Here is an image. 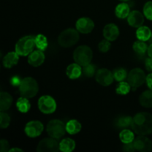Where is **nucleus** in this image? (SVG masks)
Segmentation results:
<instances>
[{"mask_svg": "<svg viewBox=\"0 0 152 152\" xmlns=\"http://www.w3.org/2000/svg\"><path fill=\"white\" fill-rule=\"evenodd\" d=\"M132 129L139 135H148L152 133V114L140 112L133 117Z\"/></svg>", "mask_w": 152, "mask_h": 152, "instance_id": "obj_1", "label": "nucleus"}, {"mask_svg": "<svg viewBox=\"0 0 152 152\" xmlns=\"http://www.w3.org/2000/svg\"><path fill=\"white\" fill-rule=\"evenodd\" d=\"M19 91L21 96L28 99L33 98L38 94V83L37 80L32 77H25L22 80L19 86Z\"/></svg>", "mask_w": 152, "mask_h": 152, "instance_id": "obj_2", "label": "nucleus"}, {"mask_svg": "<svg viewBox=\"0 0 152 152\" xmlns=\"http://www.w3.org/2000/svg\"><path fill=\"white\" fill-rule=\"evenodd\" d=\"M36 37L32 35L25 36L19 39L15 46V51L19 56H28L34 50L36 46Z\"/></svg>", "mask_w": 152, "mask_h": 152, "instance_id": "obj_3", "label": "nucleus"}, {"mask_svg": "<svg viewBox=\"0 0 152 152\" xmlns=\"http://www.w3.org/2000/svg\"><path fill=\"white\" fill-rule=\"evenodd\" d=\"M80 39V34L77 30L68 28L62 31L58 37V43L63 48H70L77 44Z\"/></svg>", "mask_w": 152, "mask_h": 152, "instance_id": "obj_4", "label": "nucleus"}, {"mask_svg": "<svg viewBox=\"0 0 152 152\" xmlns=\"http://www.w3.org/2000/svg\"><path fill=\"white\" fill-rule=\"evenodd\" d=\"M73 56L76 63L84 67L91 63L93 57V52L88 45H80L75 49Z\"/></svg>", "mask_w": 152, "mask_h": 152, "instance_id": "obj_5", "label": "nucleus"}, {"mask_svg": "<svg viewBox=\"0 0 152 152\" xmlns=\"http://www.w3.org/2000/svg\"><path fill=\"white\" fill-rule=\"evenodd\" d=\"M46 131L50 137L59 139L67 132L66 125L59 120H52L48 123Z\"/></svg>", "mask_w": 152, "mask_h": 152, "instance_id": "obj_6", "label": "nucleus"}, {"mask_svg": "<svg viewBox=\"0 0 152 152\" xmlns=\"http://www.w3.org/2000/svg\"><path fill=\"white\" fill-rule=\"evenodd\" d=\"M128 82L134 89L137 88L146 81V76L145 72L141 68H137L132 69L129 73L127 77Z\"/></svg>", "mask_w": 152, "mask_h": 152, "instance_id": "obj_7", "label": "nucleus"}, {"mask_svg": "<svg viewBox=\"0 0 152 152\" xmlns=\"http://www.w3.org/2000/svg\"><path fill=\"white\" fill-rule=\"evenodd\" d=\"M39 109L45 114H50L54 112L56 109V102L52 96L44 95L38 100Z\"/></svg>", "mask_w": 152, "mask_h": 152, "instance_id": "obj_8", "label": "nucleus"}, {"mask_svg": "<svg viewBox=\"0 0 152 152\" xmlns=\"http://www.w3.org/2000/svg\"><path fill=\"white\" fill-rule=\"evenodd\" d=\"M59 143L54 138H45L39 142L37 151L38 152H57Z\"/></svg>", "mask_w": 152, "mask_h": 152, "instance_id": "obj_9", "label": "nucleus"}, {"mask_svg": "<svg viewBox=\"0 0 152 152\" xmlns=\"http://www.w3.org/2000/svg\"><path fill=\"white\" fill-rule=\"evenodd\" d=\"M44 129L43 124L38 120H32L25 125V132L29 137L34 138L39 137Z\"/></svg>", "mask_w": 152, "mask_h": 152, "instance_id": "obj_10", "label": "nucleus"}, {"mask_svg": "<svg viewBox=\"0 0 152 152\" xmlns=\"http://www.w3.org/2000/svg\"><path fill=\"white\" fill-rule=\"evenodd\" d=\"M96 82L102 86H108L112 84L114 80V74L107 68H101L95 74Z\"/></svg>", "mask_w": 152, "mask_h": 152, "instance_id": "obj_11", "label": "nucleus"}, {"mask_svg": "<svg viewBox=\"0 0 152 152\" xmlns=\"http://www.w3.org/2000/svg\"><path fill=\"white\" fill-rule=\"evenodd\" d=\"M134 145L137 151L140 152H148L152 149V142L151 140L145 137V135H140L133 141Z\"/></svg>", "mask_w": 152, "mask_h": 152, "instance_id": "obj_12", "label": "nucleus"}, {"mask_svg": "<svg viewBox=\"0 0 152 152\" xmlns=\"http://www.w3.org/2000/svg\"><path fill=\"white\" fill-rule=\"evenodd\" d=\"M76 28L80 33L87 34L93 31L94 28V23L90 18H80L76 22Z\"/></svg>", "mask_w": 152, "mask_h": 152, "instance_id": "obj_13", "label": "nucleus"}, {"mask_svg": "<svg viewBox=\"0 0 152 152\" xmlns=\"http://www.w3.org/2000/svg\"><path fill=\"white\" fill-rule=\"evenodd\" d=\"M103 36L110 42L115 41L120 36V30L115 24H108L104 27Z\"/></svg>", "mask_w": 152, "mask_h": 152, "instance_id": "obj_14", "label": "nucleus"}, {"mask_svg": "<svg viewBox=\"0 0 152 152\" xmlns=\"http://www.w3.org/2000/svg\"><path fill=\"white\" fill-rule=\"evenodd\" d=\"M128 23L133 28H140L144 23V14L138 10H133L127 17Z\"/></svg>", "mask_w": 152, "mask_h": 152, "instance_id": "obj_15", "label": "nucleus"}, {"mask_svg": "<svg viewBox=\"0 0 152 152\" xmlns=\"http://www.w3.org/2000/svg\"><path fill=\"white\" fill-rule=\"evenodd\" d=\"M45 56L43 53L42 50H33L28 57V63L34 67H39L44 62Z\"/></svg>", "mask_w": 152, "mask_h": 152, "instance_id": "obj_16", "label": "nucleus"}, {"mask_svg": "<svg viewBox=\"0 0 152 152\" xmlns=\"http://www.w3.org/2000/svg\"><path fill=\"white\" fill-rule=\"evenodd\" d=\"M81 65L77 63H72L67 67L66 75L71 80H76L82 75L83 69Z\"/></svg>", "mask_w": 152, "mask_h": 152, "instance_id": "obj_17", "label": "nucleus"}, {"mask_svg": "<svg viewBox=\"0 0 152 152\" xmlns=\"http://www.w3.org/2000/svg\"><path fill=\"white\" fill-rule=\"evenodd\" d=\"M19 55L16 52H9L3 58V65L6 68H10L19 62Z\"/></svg>", "mask_w": 152, "mask_h": 152, "instance_id": "obj_18", "label": "nucleus"}, {"mask_svg": "<svg viewBox=\"0 0 152 152\" xmlns=\"http://www.w3.org/2000/svg\"><path fill=\"white\" fill-rule=\"evenodd\" d=\"M13 102V97L7 92H1L0 94V111H7Z\"/></svg>", "mask_w": 152, "mask_h": 152, "instance_id": "obj_19", "label": "nucleus"}, {"mask_svg": "<svg viewBox=\"0 0 152 152\" xmlns=\"http://www.w3.org/2000/svg\"><path fill=\"white\" fill-rule=\"evenodd\" d=\"M130 13V6L127 3L124 2V1L117 5L115 8L116 16H117V17L120 18V19L127 18Z\"/></svg>", "mask_w": 152, "mask_h": 152, "instance_id": "obj_20", "label": "nucleus"}, {"mask_svg": "<svg viewBox=\"0 0 152 152\" xmlns=\"http://www.w3.org/2000/svg\"><path fill=\"white\" fill-rule=\"evenodd\" d=\"M140 103L142 107L152 108V90L145 91L140 96Z\"/></svg>", "mask_w": 152, "mask_h": 152, "instance_id": "obj_21", "label": "nucleus"}, {"mask_svg": "<svg viewBox=\"0 0 152 152\" xmlns=\"http://www.w3.org/2000/svg\"><path fill=\"white\" fill-rule=\"evenodd\" d=\"M152 31L150 30V28L147 26H140L137 28L136 32L137 38L139 40L142 41H148L151 37Z\"/></svg>", "mask_w": 152, "mask_h": 152, "instance_id": "obj_22", "label": "nucleus"}, {"mask_svg": "<svg viewBox=\"0 0 152 152\" xmlns=\"http://www.w3.org/2000/svg\"><path fill=\"white\" fill-rule=\"evenodd\" d=\"M76 143L74 140L65 138L59 142V150L63 152H71L75 149Z\"/></svg>", "mask_w": 152, "mask_h": 152, "instance_id": "obj_23", "label": "nucleus"}, {"mask_svg": "<svg viewBox=\"0 0 152 152\" xmlns=\"http://www.w3.org/2000/svg\"><path fill=\"white\" fill-rule=\"evenodd\" d=\"M82 126L77 120H71L66 123V131L69 134H77L81 131Z\"/></svg>", "mask_w": 152, "mask_h": 152, "instance_id": "obj_24", "label": "nucleus"}, {"mask_svg": "<svg viewBox=\"0 0 152 152\" xmlns=\"http://www.w3.org/2000/svg\"><path fill=\"white\" fill-rule=\"evenodd\" d=\"M16 108L20 112L27 113L31 109V103L28 98L21 96L16 102Z\"/></svg>", "mask_w": 152, "mask_h": 152, "instance_id": "obj_25", "label": "nucleus"}, {"mask_svg": "<svg viewBox=\"0 0 152 152\" xmlns=\"http://www.w3.org/2000/svg\"><path fill=\"white\" fill-rule=\"evenodd\" d=\"M148 45L146 43L142 40L136 41L133 44V50L136 53L140 56H144L146 52H148Z\"/></svg>", "mask_w": 152, "mask_h": 152, "instance_id": "obj_26", "label": "nucleus"}, {"mask_svg": "<svg viewBox=\"0 0 152 152\" xmlns=\"http://www.w3.org/2000/svg\"><path fill=\"white\" fill-rule=\"evenodd\" d=\"M120 139L124 144L130 143L134 141V134L132 131L129 129H123L120 133Z\"/></svg>", "mask_w": 152, "mask_h": 152, "instance_id": "obj_27", "label": "nucleus"}, {"mask_svg": "<svg viewBox=\"0 0 152 152\" xmlns=\"http://www.w3.org/2000/svg\"><path fill=\"white\" fill-rule=\"evenodd\" d=\"M35 42L36 47L39 49V50H42V51H44L48 48V45L47 37L43 35V34H38L37 36H36Z\"/></svg>", "mask_w": 152, "mask_h": 152, "instance_id": "obj_28", "label": "nucleus"}, {"mask_svg": "<svg viewBox=\"0 0 152 152\" xmlns=\"http://www.w3.org/2000/svg\"><path fill=\"white\" fill-rule=\"evenodd\" d=\"M131 88L132 86L129 84V82H119V84L116 88V92L117 94L126 95L130 92Z\"/></svg>", "mask_w": 152, "mask_h": 152, "instance_id": "obj_29", "label": "nucleus"}, {"mask_svg": "<svg viewBox=\"0 0 152 152\" xmlns=\"http://www.w3.org/2000/svg\"><path fill=\"white\" fill-rule=\"evenodd\" d=\"M132 120L133 118L129 116H123L117 119V120L116 121V126L119 128H122V129L128 128L129 126H132Z\"/></svg>", "mask_w": 152, "mask_h": 152, "instance_id": "obj_30", "label": "nucleus"}, {"mask_svg": "<svg viewBox=\"0 0 152 152\" xmlns=\"http://www.w3.org/2000/svg\"><path fill=\"white\" fill-rule=\"evenodd\" d=\"M113 74H114V80L118 82L124 81L128 77L127 71L123 68H116L114 72H113Z\"/></svg>", "mask_w": 152, "mask_h": 152, "instance_id": "obj_31", "label": "nucleus"}, {"mask_svg": "<svg viewBox=\"0 0 152 152\" xmlns=\"http://www.w3.org/2000/svg\"><path fill=\"white\" fill-rule=\"evenodd\" d=\"M10 123V117L7 113L1 111L0 113V127L1 129H6L8 127Z\"/></svg>", "mask_w": 152, "mask_h": 152, "instance_id": "obj_32", "label": "nucleus"}, {"mask_svg": "<svg viewBox=\"0 0 152 152\" xmlns=\"http://www.w3.org/2000/svg\"><path fill=\"white\" fill-rule=\"evenodd\" d=\"M83 72L84 75L87 77H92L94 74H96V66L93 64H88L83 67Z\"/></svg>", "mask_w": 152, "mask_h": 152, "instance_id": "obj_33", "label": "nucleus"}, {"mask_svg": "<svg viewBox=\"0 0 152 152\" xmlns=\"http://www.w3.org/2000/svg\"><path fill=\"white\" fill-rule=\"evenodd\" d=\"M143 14L148 20L152 21V1H147L143 7Z\"/></svg>", "mask_w": 152, "mask_h": 152, "instance_id": "obj_34", "label": "nucleus"}, {"mask_svg": "<svg viewBox=\"0 0 152 152\" xmlns=\"http://www.w3.org/2000/svg\"><path fill=\"white\" fill-rule=\"evenodd\" d=\"M111 42L110 41L107 40L106 39L104 40H102L100 42L98 45V48H99V51L102 52V53H106L111 48Z\"/></svg>", "mask_w": 152, "mask_h": 152, "instance_id": "obj_35", "label": "nucleus"}, {"mask_svg": "<svg viewBox=\"0 0 152 152\" xmlns=\"http://www.w3.org/2000/svg\"><path fill=\"white\" fill-rule=\"evenodd\" d=\"M9 147H10V145H9V142H7V140H1L0 141V151L1 152H6L9 151Z\"/></svg>", "mask_w": 152, "mask_h": 152, "instance_id": "obj_36", "label": "nucleus"}, {"mask_svg": "<svg viewBox=\"0 0 152 152\" xmlns=\"http://www.w3.org/2000/svg\"><path fill=\"white\" fill-rule=\"evenodd\" d=\"M21 82H22V80L18 76H14V77L10 79V84L13 86H16H16H19Z\"/></svg>", "mask_w": 152, "mask_h": 152, "instance_id": "obj_37", "label": "nucleus"}, {"mask_svg": "<svg viewBox=\"0 0 152 152\" xmlns=\"http://www.w3.org/2000/svg\"><path fill=\"white\" fill-rule=\"evenodd\" d=\"M123 149L124 150V151H129V152H133L136 150L134 148V145L133 142H130V143L124 144V146H123Z\"/></svg>", "mask_w": 152, "mask_h": 152, "instance_id": "obj_38", "label": "nucleus"}, {"mask_svg": "<svg viewBox=\"0 0 152 152\" xmlns=\"http://www.w3.org/2000/svg\"><path fill=\"white\" fill-rule=\"evenodd\" d=\"M145 68L149 72H152V58L148 57L145 61Z\"/></svg>", "mask_w": 152, "mask_h": 152, "instance_id": "obj_39", "label": "nucleus"}, {"mask_svg": "<svg viewBox=\"0 0 152 152\" xmlns=\"http://www.w3.org/2000/svg\"><path fill=\"white\" fill-rule=\"evenodd\" d=\"M145 82H146V84L148 87L149 88V89L152 90V73L146 76V81Z\"/></svg>", "mask_w": 152, "mask_h": 152, "instance_id": "obj_40", "label": "nucleus"}, {"mask_svg": "<svg viewBox=\"0 0 152 152\" xmlns=\"http://www.w3.org/2000/svg\"><path fill=\"white\" fill-rule=\"evenodd\" d=\"M148 56H149V57L152 58V44H151L149 46H148Z\"/></svg>", "mask_w": 152, "mask_h": 152, "instance_id": "obj_41", "label": "nucleus"}, {"mask_svg": "<svg viewBox=\"0 0 152 152\" xmlns=\"http://www.w3.org/2000/svg\"><path fill=\"white\" fill-rule=\"evenodd\" d=\"M13 151H20V152H22V151H23V150L20 149V148H11V149L9 150V152H13Z\"/></svg>", "mask_w": 152, "mask_h": 152, "instance_id": "obj_42", "label": "nucleus"}, {"mask_svg": "<svg viewBox=\"0 0 152 152\" xmlns=\"http://www.w3.org/2000/svg\"><path fill=\"white\" fill-rule=\"evenodd\" d=\"M120 1H124V2H126V1H129V0H120Z\"/></svg>", "mask_w": 152, "mask_h": 152, "instance_id": "obj_43", "label": "nucleus"}, {"mask_svg": "<svg viewBox=\"0 0 152 152\" xmlns=\"http://www.w3.org/2000/svg\"><path fill=\"white\" fill-rule=\"evenodd\" d=\"M151 39H152V33H151Z\"/></svg>", "mask_w": 152, "mask_h": 152, "instance_id": "obj_44", "label": "nucleus"}]
</instances>
